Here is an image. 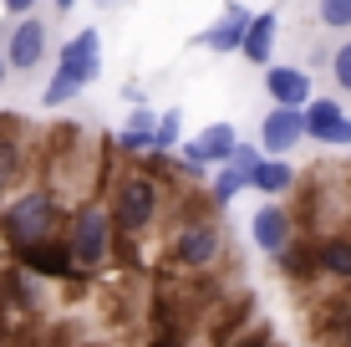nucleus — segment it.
Masks as SVG:
<instances>
[{"label":"nucleus","mask_w":351,"mask_h":347,"mask_svg":"<svg viewBox=\"0 0 351 347\" xmlns=\"http://www.w3.org/2000/svg\"><path fill=\"white\" fill-rule=\"evenodd\" d=\"M178 143V113H168L158 128H153V148H173Z\"/></svg>","instance_id":"6ab92c4d"},{"label":"nucleus","mask_w":351,"mask_h":347,"mask_svg":"<svg viewBox=\"0 0 351 347\" xmlns=\"http://www.w3.org/2000/svg\"><path fill=\"white\" fill-rule=\"evenodd\" d=\"M270 46H275V16L265 10V16L245 21V41H239V52H245L250 62H270Z\"/></svg>","instance_id":"9b49d317"},{"label":"nucleus","mask_w":351,"mask_h":347,"mask_svg":"<svg viewBox=\"0 0 351 347\" xmlns=\"http://www.w3.org/2000/svg\"><path fill=\"white\" fill-rule=\"evenodd\" d=\"M199 41L209 46V52H239V41H245V10H229V21H224V26L204 31Z\"/></svg>","instance_id":"4468645a"},{"label":"nucleus","mask_w":351,"mask_h":347,"mask_svg":"<svg viewBox=\"0 0 351 347\" xmlns=\"http://www.w3.org/2000/svg\"><path fill=\"white\" fill-rule=\"evenodd\" d=\"M46 56V26L41 21H21L10 36V67H36Z\"/></svg>","instance_id":"1a4fd4ad"},{"label":"nucleus","mask_w":351,"mask_h":347,"mask_svg":"<svg viewBox=\"0 0 351 347\" xmlns=\"http://www.w3.org/2000/svg\"><path fill=\"white\" fill-rule=\"evenodd\" d=\"M71 260L77 266H97V260L107 256V214L97 210V205H87L77 214V230H71Z\"/></svg>","instance_id":"20e7f679"},{"label":"nucleus","mask_w":351,"mask_h":347,"mask_svg":"<svg viewBox=\"0 0 351 347\" xmlns=\"http://www.w3.org/2000/svg\"><path fill=\"white\" fill-rule=\"evenodd\" d=\"M51 220H56V210H51L46 194H26V199H16V205L5 210V230H10V240L21 250L41 245L46 235H51Z\"/></svg>","instance_id":"f03ea898"},{"label":"nucleus","mask_w":351,"mask_h":347,"mask_svg":"<svg viewBox=\"0 0 351 347\" xmlns=\"http://www.w3.org/2000/svg\"><path fill=\"white\" fill-rule=\"evenodd\" d=\"M97 67H102V41H97V31H82L71 36L62 46V67H56V82L46 87V107H62L71 92H82L87 82L97 77Z\"/></svg>","instance_id":"f257e3e1"},{"label":"nucleus","mask_w":351,"mask_h":347,"mask_svg":"<svg viewBox=\"0 0 351 347\" xmlns=\"http://www.w3.org/2000/svg\"><path fill=\"white\" fill-rule=\"evenodd\" d=\"M336 82L351 92V46H341V52H336Z\"/></svg>","instance_id":"412c9836"},{"label":"nucleus","mask_w":351,"mask_h":347,"mask_svg":"<svg viewBox=\"0 0 351 347\" xmlns=\"http://www.w3.org/2000/svg\"><path fill=\"white\" fill-rule=\"evenodd\" d=\"M234 148H239V138H234V128H229V123H214L209 133L199 138L204 164H224V159H234Z\"/></svg>","instance_id":"ddd939ff"},{"label":"nucleus","mask_w":351,"mask_h":347,"mask_svg":"<svg viewBox=\"0 0 351 347\" xmlns=\"http://www.w3.org/2000/svg\"><path fill=\"white\" fill-rule=\"evenodd\" d=\"M300 138H306V123H300L295 107H275V113L265 117V148L270 153H290Z\"/></svg>","instance_id":"0eeeda50"},{"label":"nucleus","mask_w":351,"mask_h":347,"mask_svg":"<svg viewBox=\"0 0 351 347\" xmlns=\"http://www.w3.org/2000/svg\"><path fill=\"white\" fill-rule=\"evenodd\" d=\"M128 148H153V138H143V133H123Z\"/></svg>","instance_id":"4be33fe9"},{"label":"nucleus","mask_w":351,"mask_h":347,"mask_svg":"<svg viewBox=\"0 0 351 347\" xmlns=\"http://www.w3.org/2000/svg\"><path fill=\"white\" fill-rule=\"evenodd\" d=\"M173 256L184 260V266H209V260L219 256V230H214V225H189L173 240Z\"/></svg>","instance_id":"423d86ee"},{"label":"nucleus","mask_w":351,"mask_h":347,"mask_svg":"<svg viewBox=\"0 0 351 347\" xmlns=\"http://www.w3.org/2000/svg\"><path fill=\"white\" fill-rule=\"evenodd\" d=\"M16 174H21V153L10 148V143H0V189H5Z\"/></svg>","instance_id":"aec40b11"},{"label":"nucleus","mask_w":351,"mask_h":347,"mask_svg":"<svg viewBox=\"0 0 351 347\" xmlns=\"http://www.w3.org/2000/svg\"><path fill=\"white\" fill-rule=\"evenodd\" d=\"M153 210H158V184L153 179H128L123 189H117V230L132 235V230H143V225L153 220Z\"/></svg>","instance_id":"7ed1b4c3"},{"label":"nucleus","mask_w":351,"mask_h":347,"mask_svg":"<svg viewBox=\"0 0 351 347\" xmlns=\"http://www.w3.org/2000/svg\"><path fill=\"white\" fill-rule=\"evenodd\" d=\"M321 266L331 271V276L351 281V240H346V235H336V240H326V245H321Z\"/></svg>","instance_id":"2eb2a0df"},{"label":"nucleus","mask_w":351,"mask_h":347,"mask_svg":"<svg viewBox=\"0 0 351 347\" xmlns=\"http://www.w3.org/2000/svg\"><path fill=\"white\" fill-rule=\"evenodd\" d=\"M21 256H26V266H31V271H41V276H66V266H71V250H66V245H56V240L31 245V250H21Z\"/></svg>","instance_id":"f8f14e48"},{"label":"nucleus","mask_w":351,"mask_h":347,"mask_svg":"<svg viewBox=\"0 0 351 347\" xmlns=\"http://www.w3.org/2000/svg\"><path fill=\"white\" fill-rule=\"evenodd\" d=\"M265 87H270V98L280 107H295V113L311 98V77H306V71H295V67H275L270 77H265Z\"/></svg>","instance_id":"6e6552de"},{"label":"nucleus","mask_w":351,"mask_h":347,"mask_svg":"<svg viewBox=\"0 0 351 347\" xmlns=\"http://www.w3.org/2000/svg\"><path fill=\"white\" fill-rule=\"evenodd\" d=\"M0 77H5V62H0Z\"/></svg>","instance_id":"5701e85b"},{"label":"nucleus","mask_w":351,"mask_h":347,"mask_svg":"<svg viewBox=\"0 0 351 347\" xmlns=\"http://www.w3.org/2000/svg\"><path fill=\"white\" fill-rule=\"evenodd\" d=\"M300 123H306V133L321 138V143H351V117L336 102H311L306 113H300Z\"/></svg>","instance_id":"39448f33"},{"label":"nucleus","mask_w":351,"mask_h":347,"mask_svg":"<svg viewBox=\"0 0 351 347\" xmlns=\"http://www.w3.org/2000/svg\"><path fill=\"white\" fill-rule=\"evenodd\" d=\"M245 184L265 189V194H280V189H290V169H285V164H255Z\"/></svg>","instance_id":"dca6fc26"},{"label":"nucleus","mask_w":351,"mask_h":347,"mask_svg":"<svg viewBox=\"0 0 351 347\" xmlns=\"http://www.w3.org/2000/svg\"><path fill=\"white\" fill-rule=\"evenodd\" d=\"M255 240H260V250H270V256H280L285 250V240H290V214L285 210H260L255 214Z\"/></svg>","instance_id":"9d476101"},{"label":"nucleus","mask_w":351,"mask_h":347,"mask_svg":"<svg viewBox=\"0 0 351 347\" xmlns=\"http://www.w3.org/2000/svg\"><path fill=\"white\" fill-rule=\"evenodd\" d=\"M346 322H351V312H346Z\"/></svg>","instance_id":"b1692460"},{"label":"nucleus","mask_w":351,"mask_h":347,"mask_svg":"<svg viewBox=\"0 0 351 347\" xmlns=\"http://www.w3.org/2000/svg\"><path fill=\"white\" fill-rule=\"evenodd\" d=\"M321 21H326V26H351V0H326Z\"/></svg>","instance_id":"a211bd4d"},{"label":"nucleus","mask_w":351,"mask_h":347,"mask_svg":"<svg viewBox=\"0 0 351 347\" xmlns=\"http://www.w3.org/2000/svg\"><path fill=\"white\" fill-rule=\"evenodd\" d=\"M239 189H245V174H239V169H224V174H219V184H214V205H229Z\"/></svg>","instance_id":"f3484780"}]
</instances>
